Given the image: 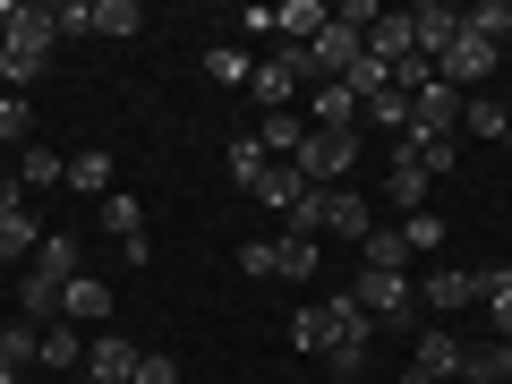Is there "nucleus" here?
<instances>
[{"label":"nucleus","instance_id":"nucleus-1","mask_svg":"<svg viewBox=\"0 0 512 384\" xmlns=\"http://www.w3.org/2000/svg\"><path fill=\"white\" fill-rule=\"evenodd\" d=\"M291 342H299V350H316L333 376H359V367H367V342H376V325L359 316V299H350V291H325L316 308H299V316H291Z\"/></svg>","mask_w":512,"mask_h":384},{"label":"nucleus","instance_id":"nucleus-2","mask_svg":"<svg viewBox=\"0 0 512 384\" xmlns=\"http://www.w3.org/2000/svg\"><path fill=\"white\" fill-rule=\"evenodd\" d=\"M52 43H60V35H52V9H26V18L9 26V43H0V60H9V86H18V94L35 86L43 69H52Z\"/></svg>","mask_w":512,"mask_h":384},{"label":"nucleus","instance_id":"nucleus-3","mask_svg":"<svg viewBox=\"0 0 512 384\" xmlns=\"http://www.w3.org/2000/svg\"><path fill=\"white\" fill-rule=\"evenodd\" d=\"M291 163L308 171V188H342L350 163H359V128H308V146H299Z\"/></svg>","mask_w":512,"mask_h":384},{"label":"nucleus","instance_id":"nucleus-4","mask_svg":"<svg viewBox=\"0 0 512 384\" xmlns=\"http://www.w3.org/2000/svg\"><path fill=\"white\" fill-rule=\"evenodd\" d=\"M350 299H359L367 325H410V316H419V291H410V274H376V265H359Z\"/></svg>","mask_w":512,"mask_h":384},{"label":"nucleus","instance_id":"nucleus-5","mask_svg":"<svg viewBox=\"0 0 512 384\" xmlns=\"http://www.w3.org/2000/svg\"><path fill=\"white\" fill-rule=\"evenodd\" d=\"M461 103H470V94L461 86H419L410 94V146H427V137H461Z\"/></svg>","mask_w":512,"mask_h":384},{"label":"nucleus","instance_id":"nucleus-6","mask_svg":"<svg viewBox=\"0 0 512 384\" xmlns=\"http://www.w3.org/2000/svg\"><path fill=\"white\" fill-rule=\"evenodd\" d=\"M436 77H444V86H461V94H470V86H487V77H495V43H478L470 26H461V35L436 52Z\"/></svg>","mask_w":512,"mask_h":384},{"label":"nucleus","instance_id":"nucleus-7","mask_svg":"<svg viewBox=\"0 0 512 384\" xmlns=\"http://www.w3.org/2000/svg\"><path fill=\"white\" fill-rule=\"evenodd\" d=\"M461 359H470V350L453 342V333H419V350H410V367H402V384H461Z\"/></svg>","mask_w":512,"mask_h":384},{"label":"nucleus","instance_id":"nucleus-8","mask_svg":"<svg viewBox=\"0 0 512 384\" xmlns=\"http://www.w3.org/2000/svg\"><path fill=\"white\" fill-rule=\"evenodd\" d=\"M367 52V35L359 26H342V18H325L316 26V43H308V60H316V86H325V77H350V60Z\"/></svg>","mask_w":512,"mask_h":384},{"label":"nucleus","instance_id":"nucleus-9","mask_svg":"<svg viewBox=\"0 0 512 384\" xmlns=\"http://www.w3.org/2000/svg\"><path fill=\"white\" fill-rule=\"evenodd\" d=\"M419 308H444V316L478 308V265H436V274L419 282Z\"/></svg>","mask_w":512,"mask_h":384},{"label":"nucleus","instance_id":"nucleus-10","mask_svg":"<svg viewBox=\"0 0 512 384\" xmlns=\"http://www.w3.org/2000/svg\"><path fill=\"white\" fill-rule=\"evenodd\" d=\"M316 231H325V239H367V197H350V188H316Z\"/></svg>","mask_w":512,"mask_h":384},{"label":"nucleus","instance_id":"nucleus-11","mask_svg":"<svg viewBox=\"0 0 512 384\" xmlns=\"http://www.w3.org/2000/svg\"><path fill=\"white\" fill-rule=\"evenodd\" d=\"M410 18V43H419V60H436L444 43L461 35V9H444V0H419V9H402Z\"/></svg>","mask_w":512,"mask_h":384},{"label":"nucleus","instance_id":"nucleus-12","mask_svg":"<svg viewBox=\"0 0 512 384\" xmlns=\"http://www.w3.org/2000/svg\"><path fill=\"white\" fill-rule=\"evenodd\" d=\"M384 188H393V205H402V214H427V188H436V180H427V163H419L410 146H393V163H384Z\"/></svg>","mask_w":512,"mask_h":384},{"label":"nucleus","instance_id":"nucleus-13","mask_svg":"<svg viewBox=\"0 0 512 384\" xmlns=\"http://www.w3.org/2000/svg\"><path fill=\"white\" fill-rule=\"evenodd\" d=\"M26 265H35V274H52L60 291H69V282L86 274V248H77V231H43V248L26 256Z\"/></svg>","mask_w":512,"mask_h":384},{"label":"nucleus","instance_id":"nucleus-14","mask_svg":"<svg viewBox=\"0 0 512 384\" xmlns=\"http://www.w3.org/2000/svg\"><path fill=\"white\" fill-rule=\"evenodd\" d=\"M137 359H146V350L128 342V333H103V342H86V376H103V384H128V376H137Z\"/></svg>","mask_w":512,"mask_h":384},{"label":"nucleus","instance_id":"nucleus-15","mask_svg":"<svg viewBox=\"0 0 512 384\" xmlns=\"http://www.w3.org/2000/svg\"><path fill=\"white\" fill-rule=\"evenodd\" d=\"M308 128H359V94H350L342 77L308 86Z\"/></svg>","mask_w":512,"mask_h":384},{"label":"nucleus","instance_id":"nucleus-16","mask_svg":"<svg viewBox=\"0 0 512 384\" xmlns=\"http://www.w3.org/2000/svg\"><path fill=\"white\" fill-rule=\"evenodd\" d=\"M316 256H325V239H316V231H282L274 239V274L282 282H316Z\"/></svg>","mask_w":512,"mask_h":384},{"label":"nucleus","instance_id":"nucleus-17","mask_svg":"<svg viewBox=\"0 0 512 384\" xmlns=\"http://www.w3.org/2000/svg\"><path fill=\"white\" fill-rule=\"evenodd\" d=\"M60 316H69V325H103V316H111V282L77 274L69 291H60Z\"/></svg>","mask_w":512,"mask_h":384},{"label":"nucleus","instance_id":"nucleus-18","mask_svg":"<svg viewBox=\"0 0 512 384\" xmlns=\"http://www.w3.org/2000/svg\"><path fill=\"white\" fill-rule=\"evenodd\" d=\"M256 146L274 154V163H291V154L308 146V120H299V111H265V120H256Z\"/></svg>","mask_w":512,"mask_h":384},{"label":"nucleus","instance_id":"nucleus-19","mask_svg":"<svg viewBox=\"0 0 512 384\" xmlns=\"http://www.w3.org/2000/svg\"><path fill=\"white\" fill-rule=\"evenodd\" d=\"M248 94H256V120H265V111H291V94H299V77L282 69V60H256V77H248Z\"/></svg>","mask_w":512,"mask_h":384},{"label":"nucleus","instance_id":"nucleus-20","mask_svg":"<svg viewBox=\"0 0 512 384\" xmlns=\"http://www.w3.org/2000/svg\"><path fill=\"white\" fill-rule=\"evenodd\" d=\"M359 128H376V137H393V146H402V137H410V94H402V86H384L376 103L359 111Z\"/></svg>","mask_w":512,"mask_h":384},{"label":"nucleus","instance_id":"nucleus-21","mask_svg":"<svg viewBox=\"0 0 512 384\" xmlns=\"http://www.w3.org/2000/svg\"><path fill=\"white\" fill-rule=\"evenodd\" d=\"M222 171H231V188H248V197H256V188H265V171H274V154L256 146V137H231V154H222Z\"/></svg>","mask_w":512,"mask_h":384},{"label":"nucleus","instance_id":"nucleus-22","mask_svg":"<svg viewBox=\"0 0 512 384\" xmlns=\"http://www.w3.org/2000/svg\"><path fill=\"white\" fill-rule=\"evenodd\" d=\"M18 316H26V325H60V282L26 265V282H18Z\"/></svg>","mask_w":512,"mask_h":384},{"label":"nucleus","instance_id":"nucleus-23","mask_svg":"<svg viewBox=\"0 0 512 384\" xmlns=\"http://www.w3.org/2000/svg\"><path fill=\"white\" fill-rule=\"evenodd\" d=\"M103 231L120 239V248H137V239H146V205L128 197V188H111V197H103Z\"/></svg>","mask_w":512,"mask_h":384},{"label":"nucleus","instance_id":"nucleus-24","mask_svg":"<svg viewBox=\"0 0 512 384\" xmlns=\"http://www.w3.org/2000/svg\"><path fill=\"white\" fill-rule=\"evenodd\" d=\"M69 188H77V197H111V188H120V180H111V154L103 146L69 154Z\"/></svg>","mask_w":512,"mask_h":384},{"label":"nucleus","instance_id":"nucleus-25","mask_svg":"<svg viewBox=\"0 0 512 384\" xmlns=\"http://www.w3.org/2000/svg\"><path fill=\"white\" fill-rule=\"evenodd\" d=\"M461 26H470L478 43H495V52H504V43H512V0H478V9H461Z\"/></svg>","mask_w":512,"mask_h":384},{"label":"nucleus","instance_id":"nucleus-26","mask_svg":"<svg viewBox=\"0 0 512 384\" xmlns=\"http://www.w3.org/2000/svg\"><path fill=\"white\" fill-rule=\"evenodd\" d=\"M35 367H86V333L77 325H43V359Z\"/></svg>","mask_w":512,"mask_h":384},{"label":"nucleus","instance_id":"nucleus-27","mask_svg":"<svg viewBox=\"0 0 512 384\" xmlns=\"http://www.w3.org/2000/svg\"><path fill=\"white\" fill-rule=\"evenodd\" d=\"M359 256L376 265V274H402V265H410V239H402V231H367V239H359Z\"/></svg>","mask_w":512,"mask_h":384},{"label":"nucleus","instance_id":"nucleus-28","mask_svg":"<svg viewBox=\"0 0 512 384\" xmlns=\"http://www.w3.org/2000/svg\"><path fill=\"white\" fill-rule=\"evenodd\" d=\"M461 128H470V137H495V146H504V103H495V94H470V103H461Z\"/></svg>","mask_w":512,"mask_h":384},{"label":"nucleus","instance_id":"nucleus-29","mask_svg":"<svg viewBox=\"0 0 512 384\" xmlns=\"http://www.w3.org/2000/svg\"><path fill=\"white\" fill-rule=\"evenodd\" d=\"M205 77H214V86H248V77H256V60L239 52V43H214V52H205Z\"/></svg>","mask_w":512,"mask_h":384},{"label":"nucleus","instance_id":"nucleus-30","mask_svg":"<svg viewBox=\"0 0 512 384\" xmlns=\"http://www.w3.org/2000/svg\"><path fill=\"white\" fill-rule=\"evenodd\" d=\"M0 359H9V367H35L43 359V325H26V316H18V325H0Z\"/></svg>","mask_w":512,"mask_h":384},{"label":"nucleus","instance_id":"nucleus-31","mask_svg":"<svg viewBox=\"0 0 512 384\" xmlns=\"http://www.w3.org/2000/svg\"><path fill=\"white\" fill-rule=\"evenodd\" d=\"M52 180H69V163H60L52 146H26L18 154V188H52Z\"/></svg>","mask_w":512,"mask_h":384},{"label":"nucleus","instance_id":"nucleus-32","mask_svg":"<svg viewBox=\"0 0 512 384\" xmlns=\"http://www.w3.org/2000/svg\"><path fill=\"white\" fill-rule=\"evenodd\" d=\"M137 26H146V9H137V0H94V35H137Z\"/></svg>","mask_w":512,"mask_h":384},{"label":"nucleus","instance_id":"nucleus-33","mask_svg":"<svg viewBox=\"0 0 512 384\" xmlns=\"http://www.w3.org/2000/svg\"><path fill=\"white\" fill-rule=\"evenodd\" d=\"M35 137V103L26 94H0V146H26Z\"/></svg>","mask_w":512,"mask_h":384},{"label":"nucleus","instance_id":"nucleus-34","mask_svg":"<svg viewBox=\"0 0 512 384\" xmlns=\"http://www.w3.org/2000/svg\"><path fill=\"white\" fill-rule=\"evenodd\" d=\"M43 248V222L35 214H9V222H0V256H35Z\"/></svg>","mask_w":512,"mask_h":384},{"label":"nucleus","instance_id":"nucleus-35","mask_svg":"<svg viewBox=\"0 0 512 384\" xmlns=\"http://www.w3.org/2000/svg\"><path fill=\"white\" fill-rule=\"evenodd\" d=\"M444 231H453V222H444V214H402V239H410V256L444 248Z\"/></svg>","mask_w":512,"mask_h":384},{"label":"nucleus","instance_id":"nucleus-36","mask_svg":"<svg viewBox=\"0 0 512 384\" xmlns=\"http://www.w3.org/2000/svg\"><path fill=\"white\" fill-rule=\"evenodd\" d=\"M52 35H94V0H60V9H52Z\"/></svg>","mask_w":512,"mask_h":384},{"label":"nucleus","instance_id":"nucleus-37","mask_svg":"<svg viewBox=\"0 0 512 384\" xmlns=\"http://www.w3.org/2000/svg\"><path fill=\"white\" fill-rule=\"evenodd\" d=\"M128 384H180V359H171V350H146V359H137V376Z\"/></svg>","mask_w":512,"mask_h":384},{"label":"nucleus","instance_id":"nucleus-38","mask_svg":"<svg viewBox=\"0 0 512 384\" xmlns=\"http://www.w3.org/2000/svg\"><path fill=\"white\" fill-rule=\"evenodd\" d=\"M239 274H248V282H274V239H248V248H239Z\"/></svg>","mask_w":512,"mask_h":384},{"label":"nucleus","instance_id":"nucleus-39","mask_svg":"<svg viewBox=\"0 0 512 384\" xmlns=\"http://www.w3.org/2000/svg\"><path fill=\"white\" fill-rule=\"evenodd\" d=\"M9 214H26V188H18V171H0V222Z\"/></svg>","mask_w":512,"mask_h":384},{"label":"nucleus","instance_id":"nucleus-40","mask_svg":"<svg viewBox=\"0 0 512 384\" xmlns=\"http://www.w3.org/2000/svg\"><path fill=\"white\" fill-rule=\"evenodd\" d=\"M26 18V0H0V43H9V26Z\"/></svg>","mask_w":512,"mask_h":384},{"label":"nucleus","instance_id":"nucleus-41","mask_svg":"<svg viewBox=\"0 0 512 384\" xmlns=\"http://www.w3.org/2000/svg\"><path fill=\"white\" fill-rule=\"evenodd\" d=\"M0 94H18V86H9V60H0Z\"/></svg>","mask_w":512,"mask_h":384},{"label":"nucleus","instance_id":"nucleus-42","mask_svg":"<svg viewBox=\"0 0 512 384\" xmlns=\"http://www.w3.org/2000/svg\"><path fill=\"white\" fill-rule=\"evenodd\" d=\"M0 384H18V367H9V359H0Z\"/></svg>","mask_w":512,"mask_h":384},{"label":"nucleus","instance_id":"nucleus-43","mask_svg":"<svg viewBox=\"0 0 512 384\" xmlns=\"http://www.w3.org/2000/svg\"><path fill=\"white\" fill-rule=\"evenodd\" d=\"M495 103H504V120H512V86H504V94H495Z\"/></svg>","mask_w":512,"mask_h":384},{"label":"nucleus","instance_id":"nucleus-44","mask_svg":"<svg viewBox=\"0 0 512 384\" xmlns=\"http://www.w3.org/2000/svg\"><path fill=\"white\" fill-rule=\"evenodd\" d=\"M461 384H495V376H461Z\"/></svg>","mask_w":512,"mask_h":384},{"label":"nucleus","instance_id":"nucleus-45","mask_svg":"<svg viewBox=\"0 0 512 384\" xmlns=\"http://www.w3.org/2000/svg\"><path fill=\"white\" fill-rule=\"evenodd\" d=\"M77 384H103V376H77Z\"/></svg>","mask_w":512,"mask_h":384},{"label":"nucleus","instance_id":"nucleus-46","mask_svg":"<svg viewBox=\"0 0 512 384\" xmlns=\"http://www.w3.org/2000/svg\"><path fill=\"white\" fill-rule=\"evenodd\" d=\"M504 146H512V128H504Z\"/></svg>","mask_w":512,"mask_h":384}]
</instances>
